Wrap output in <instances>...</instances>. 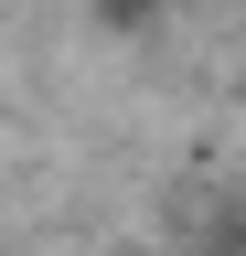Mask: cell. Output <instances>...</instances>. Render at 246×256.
I'll use <instances>...</instances> for the list:
<instances>
[{
    "label": "cell",
    "instance_id": "obj_1",
    "mask_svg": "<svg viewBox=\"0 0 246 256\" xmlns=\"http://www.w3.org/2000/svg\"><path fill=\"white\" fill-rule=\"evenodd\" d=\"M203 256H246V235H225V246H203Z\"/></svg>",
    "mask_w": 246,
    "mask_h": 256
}]
</instances>
